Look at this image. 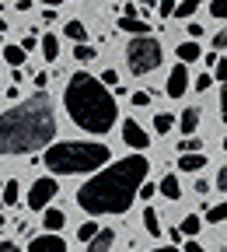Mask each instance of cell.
I'll return each mask as SVG.
<instances>
[{
	"label": "cell",
	"instance_id": "29",
	"mask_svg": "<svg viewBox=\"0 0 227 252\" xmlns=\"http://www.w3.org/2000/svg\"><path fill=\"white\" fill-rule=\"evenodd\" d=\"M210 14L220 18V21H227V0H213V4H210Z\"/></svg>",
	"mask_w": 227,
	"mask_h": 252
},
{
	"label": "cell",
	"instance_id": "5",
	"mask_svg": "<svg viewBox=\"0 0 227 252\" xmlns=\"http://www.w3.org/2000/svg\"><path fill=\"white\" fill-rule=\"evenodd\" d=\"M161 60H165V49H161V42L154 35H137L133 42L126 46V63H129V70H133L137 77H147L161 67Z\"/></svg>",
	"mask_w": 227,
	"mask_h": 252
},
{
	"label": "cell",
	"instance_id": "18",
	"mask_svg": "<svg viewBox=\"0 0 227 252\" xmlns=\"http://www.w3.org/2000/svg\"><path fill=\"white\" fill-rule=\"evenodd\" d=\"M178 228H182V235H185V238H196V235H199V228H203V217L189 214V217H182V224H178Z\"/></svg>",
	"mask_w": 227,
	"mask_h": 252
},
{
	"label": "cell",
	"instance_id": "32",
	"mask_svg": "<svg viewBox=\"0 0 227 252\" xmlns=\"http://www.w3.org/2000/svg\"><path fill=\"white\" fill-rule=\"evenodd\" d=\"M220 119L227 123V81H220Z\"/></svg>",
	"mask_w": 227,
	"mask_h": 252
},
{
	"label": "cell",
	"instance_id": "38",
	"mask_svg": "<svg viewBox=\"0 0 227 252\" xmlns=\"http://www.w3.org/2000/svg\"><path fill=\"white\" fill-rule=\"evenodd\" d=\"M102 81H105L109 88H115V84H119V74H115V70H105V74H102Z\"/></svg>",
	"mask_w": 227,
	"mask_h": 252
},
{
	"label": "cell",
	"instance_id": "15",
	"mask_svg": "<svg viewBox=\"0 0 227 252\" xmlns=\"http://www.w3.org/2000/svg\"><path fill=\"white\" fill-rule=\"evenodd\" d=\"M175 53H178V60H182V63H192V60H199V56H203V49L196 46V39H189V42H182V46H178Z\"/></svg>",
	"mask_w": 227,
	"mask_h": 252
},
{
	"label": "cell",
	"instance_id": "1",
	"mask_svg": "<svg viewBox=\"0 0 227 252\" xmlns=\"http://www.w3.org/2000/svg\"><path fill=\"white\" fill-rule=\"evenodd\" d=\"M150 165L143 154L133 158H119L115 165H102L81 189H77V207L91 217H102V214H126L133 207L140 186L147 179Z\"/></svg>",
	"mask_w": 227,
	"mask_h": 252
},
{
	"label": "cell",
	"instance_id": "41",
	"mask_svg": "<svg viewBox=\"0 0 227 252\" xmlns=\"http://www.w3.org/2000/svg\"><path fill=\"white\" fill-rule=\"evenodd\" d=\"M199 35H203V25L192 21V25H189V39H199Z\"/></svg>",
	"mask_w": 227,
	"mask_h": 252
},
{
	"label": "cell",
	"instance_id": "43",
	"mask_svg": "<svg viewBox=\"0 0 227 252\" xmlns=\"http://www.w3.org/2000/svg\"><path fill=\"white\" fill-rule=\"evenodd\" d=\"M21 46H25L28 53H31V49H35V32H31V35H25V39H21Z\"/></svg>",
	"mask_w": 227,
	"mask_h": 252
},
{
	"label": "cell",
	"instance_id": "51",
	"mask_svg": "<svg viewBox=\"0 0 227 252\" xmlns=\"http://www.w3.org/2000/svg\"><path fill=\"white\" fill-rule=\"evenodd\" d=\"M0 189H4V182H0Z\"/></svg>",
	"mask_w": 227,
	"mask_h": 252
},
{
	"label": "cell",
	"instance_id": "45",
	"mask_svg": "<svg viewBox=\"0 0 227 252\" xmlns=\"http://www.w3.org/2000/svg\"><path fill=\"white\" fill-rule=\"evenodd\" d=\"M0 252H18V245L11 238H4V242H0Z\"/></svg>",
	"mask_w": 227,
	"mask_h": 252
},
{
	"label": "cell",
	"instance_id": "12",
	"mask_svg": "<svg viewBox=\"0 0 227 252\" xmlns=\"http://www.w3.org/2000/svg\"><path fill=\"white\" fill-rule=\"evenodd\" d=\"M42 228H46V231H63V228H67V214L56 210V207H49V210L42 214Z\"/></svg>",
	"mask_w": 227,
	"mask_h": 252
},
{
	"label": "cell",
	"instance_id": "3",
	"mask_svg": "<svg viewBox=\"0 0 227 252\" xmlns=\"http://www.w3.org/2000/svg\"><path fill=\"white\" fill-rule=\"evenodd\" d=\"M63 105H67V116L74 119L77 130L94 133V137L109 133L115 126V119H119V109H115V98H112L109 84L102 77H91V74H74L67 81Z\"/></svg>",
	"mask_w": 227,
	"mask_h": 252
},
{
	"label": "cell",
	"instance_id": "50",
	"mask_svg": "<svg viewBox=\"0 0 227 252\" xmlns=\"http://www.w3.org/2000/svg\"><path fill=\"white\" fill-rule=\"evenodd\" d=\"M224 151H227V137H224Z\"/></svg>",
	"mask_w": 227,
	"mask_h": 252
},
{
	"label": "cell",
	"instance_id": "25",
	"mask_svg": "<svg viewBox=\"0 0 227 252\" xmlns=\"http://www.w3.org/2000/svg\"><path fill=\"white\" fill-rule=\"evenodd\" d=\"M171 126H175V116H171V112H157V116H154V130H157V133H168Z\"/></svg>",
	"mask_w": 227,
	"mask_h": 252
},
{
	"label": "cell",
	"instance_id": "4",
	"mask_svg": "<svg viewBox=\"0 0 227 252\" xmlns=\"http://www.w3.org/2000/svg\"><path fill=\"white\" fill-rule=\"evenodd\" d=\"M112 161V151L98 140H67V144H49L42 151V165L53 175H91L98 172L102 165Z\"/></svg>",
	"mask_w": 227,
	"mask_h": 252
},
{
	"label": "cell",
	"instance_id": "24",
	"mask_svg": "<svg viewBox=\"0 0 227 252\" xmlns=\"http://www.w3.org/2000/svg\"><path fill=\"white\" fill-rule=\"evenodd\" d=\"M94 235H98V220H84V224L77 228V242H84V245H87Z\"/></svg>",
	"mask_w": 227,
	"mask_h": 252
},
{
	"label": "cell",
	"instance_id": "22",
	"mask_svg": "<svg viewBox=\"0 0 227 252\" xmlns=\"http://www.w3.org/2000/svg\"><path fill=\"white\" fill-rule=\"evenodd\" d=\"M143 228H147V235L161 238V224H157V210H154V207H147V210H143Z\"/></svg>",
	"mask_w": 227,
	"mask_h": 252
},
{
	"label": "cell",
	"instance_id": "47",
	"mask_svg": "<svg viewBox=\"0 0 227 252\" xmlns=\"http://www.w3.org/2000/svg\"><path fill=\"white\" fill-rule=\"evenodd\" d=\"M39 4H46V7H59L63 0H39Z\"/></svg>",
	"mask_w": 227,
	"mask_h": 252
},
{
	"label": "cell",
	"instance_id": "35",
	"mask_svg": "<svg viewBox=\"0 0 227 252\" xmlns=\"http://www.w3.org/2000/svg\"><path fill=\"white\" fill-rule=\"evenodd\" d=\"M213 49H227V25L217 32V39H213Z\"/></svg>",
	"mask_w": 227,
	"mask_h": 252
},
{
	"label": "cell",
	"instance_id": "26",
	"mask_svg": "<svg viewBox=\"0 0 227 252\" xmlns=\"http://www.w3.org/2000/svg\"><path fill=\"white\" fill-rule=\"evenodd\" d=\"M199 4L203 0H182V4H175V18H192Z\"/></svg>",
	"mask_w": 227,
	"mask_h": 252
},
{
	"label": "cell",
	"instance_id": "46",
	"mask_svg": "<svg viewBox=\"0 0 227 252\" xmlns=\"http://www.w3.org/2000/svg\"><path fill=\"white\" fill-rule=\"evenodd\" d=\"M196 193H199V196H206V193H210V186H206V179H199V182H196Z\"/></svg>",
	"mask_w": 227,
	"mask_h": 252
},
{
	"label": "cell",
	"instance_id": "27",
	"mask_svg": "<svg viewBox=\"0 0 227 252\" xmlns=\"http://www.w3.org/2000/svg\"><path fill=\"white\" fill-rule=\"evenodd\" d=\"M94 56H98V53H94V46H87V42H77V49H74V60H77V63H91Z\"/></svg>",
	"mask_w": 227,
	"mask_h": 252
},
{
	"label": "cell",
	"instance_id": "11",
	"mask_svg": "<svg viewBox=\"0 0 227 252\" xmlns=\"http://www.w3.org/2000/svg\"><path fill=\"white\" fill-rule=\"evenodd\" d=\"M87 245H91V252H109L115 245V231L112 228H98V235H94Z\"/></svg>",
	"mask_w": 227,
	"mask_h": 252
},
{
	"label": "cell",
	"instance_id": "34",
	"mask_svg": "<svg viewBox=\"0 0 227 252\" xmlns=\"http://www.w3.org/2000/svg\"><path fill=\"white\" fill-rule=\"evenodd\" d=\"M154 193H157V186H150V182L143 179V186H140V193H137V196H140V200H150Z\"/></svg>",
	"mask_w": 227,
	"mask_h": 252
},
{
	"label": "cell",
	"instance_id": "21",
	"mask_svg": "<svg viewBox=\"0 0 227 252\" xmlns=\"http://www.w3.org/2000/svg\"><path fill=\"white\" fill-rule=\"evenodd\" d=\"M39 46H42V56H46V60H56V56H59V39L53 35V32H49V35H42Z\"/></svg>",
	"mask_w": 227,
	"mask_h": 252
},
{
	"label": "cell",
	"instance_id": "40",
	"mask_svg": "<svg viewBox=\"0 0 227 252\" xmlns=\"http://www.w3.org/2000/svg\"><path fill=\"white\" fill-rule=\"evenodd\" d=\"M217 189H220V193H227V168H220V175H217Z\"/></svg>",
	"mask_w": 227,
	"mask_h": 252
},
{
	"label": "cell",
	"instance_id": "30",
	"mask_svg": "<svg viewBox=\"0 0 227 252\" xmlns=\"http://www.w3.org/2000/svg\"><path fill=\"white\" fill-rule=\"evenodd\" d=\"M150 98H154L150 91H133V98H129V102H133L137 109H143V105H150Z\"/></svg>",
	"mask_w": 227,
	"mask_h": 252
},
{
	"label": "cell",
	"instance_id": "17",
	"mask_svg": "<svg viewBox=\"0 0 227 252\" xmlns=\"http://www.w3.org/2000/svg\"><path fill=\"white\" fill-rule=\"evenodd\" d=\"M18 193H21V182H18V179H7L4 189H0V200H4L7 207H14V203H18Z\"/></svg>",
	"mask_w": 227,
	"mask_h": 252
},
{
	"label": "cell",
	"instance_id": "6",
	"mask_svg": "<svg viewBox=\"0 0 227 252\" xmlns=\"http://www.w3.org/2000/svg\"><path fill=\"white\" fill-rule=\"evenodd\" d=\"M59 193V186H56V179L53 175H46V179H35L31 182V189H28V207L31 210H46L49 203H53V196Z\"/></svg>",
	"mask_w": 227,
	"mask_h": 252
},
{
	"label": "cell",
	"instance_id": "2",
	"mask_svg": "<svg viewBox=\"0 0 227 252\" xmlns=\"http://www.w3.org/2000/svg\"><path fill=\"white\" fill-rule=\"evenodd\" d=\"M53 137H56V109L42 88L0 116V154H11V158L35 154V151H46Z\"/></svg>",
	"mask_w": 227,
	"mask_h": 252
},
{
	"label": "cell",
	"instance_id": "33",
	"mask_svg": "<svg viewBox=\"0 0 227 252\" xmlns=\"http://www.w3.org/2000/svg\"><path fill=\"white\" fill-rule=\"evenodd\" d=\"M210 84H213V74H199V77H196V84H192V88H196V91H206Z\"/></svg>",
	"mask_w": 227,
	"mask_h": 252
},
{
	"label": "cell",
	"instance_id": "10",
	"mask_svg": "<svg viewBox=\"0 0 227 252\" xmlns=\"http://www.w3.org/2000/svg\"><path fill=\"white\" fill-rule=\"evenodd\" d=\"M203 165H206V154L203 151H182L178 154V168L182 172H199Z\"/></svg>",
	"mask_w": 227,
	"mask_h": 252
},
{
	"label": "cell",
	"instance_id": "14",
	"mask_svg": "<svg viewBox=\"0 0 227 252\" xmlns=\"http://www.w3.org/2000/svg\"><path fill=\"white\" fill-rule=\"evenodd\" d=\"M119 28H122V32H133V35H143L150 25H147V21H140L137 14H122V18H119Z\"/></svg>",
	"mask_w": 227,
	"mask_h": 252
},
{
	"label": "cell",
	"instance_id": "16",
	"mask_svg": "<svg viewBox=\"0 0 227 252\" xmlns=\"http://www.w3.org/2000/svg\"><path fill=\"white\" fill-rule=\"evenodd\" d=\"M25 56H28L25 46H7L4 49V63H7V67H25Z\"/></svg>",
	"mask_w": 227,
	"mask_h": 252
},
{
	"label": "cell",
	"instance_id": "31",
	"mask_svg": "<svg viewBox=\"0 0 227 252\" xmlns=\"http://www.w3.org/2000/svg\"><path fill=\"white\" fill-rule=\"evenodd\" d=\"M157 14L161 18H171L175 14V0H157Z\"/></svg>",
	"mask_w": 227,
	"mask_h": 252
},
{
	"label": "cell",
	"instance_id": "28",
	"mask_svg": "<svg viewBox=\"0 0 227 252\" xmlns=\"http://www.w3.org/2000/svg\"><path fill=\"white\" fill-rule=\"evenodd\" d=\"M182 151H203V140H199V137H192V133H189V137H185V140L178 144V154H182Z\"/></svg>",
	"mask_w": 227,
	"mask_h": 252
},
{
	"label": "cell",
	"instance_id": "7",
	"mask_svg": "<svg viewBox=\"0 0 227 252\" xmlns=\"http://www.w3.org/2000/svg\"><path fill=\"white\" fill-rule=\"evenodd\" d=\"M165 91H168V98H182V94L189 91V70H185V63L178 60L175 67H171V74H168V84H165Z\"/></svg>",
	"mask_w": 227,
	"mask_h": 252
},
{
	"label": "cell",
	"instance_id": "37",
	"mask_svg": "<svg viewBox=\"0 0 227 252\" xmlns=\"http://www.w3.org/2000/svg\"><path fill=\"white\" fill-rule=\"evenodd\" d=\"M213 81H227V60H217V74Z\"/></svg>",
	"mask_w": 227,
	"mask_h": 252
},
{
	"label": "cell",
	"instance_id": "9",
	"mask_svg": "<svg viewBox=\"0 0 227 252\" xmlns=\"http://www.w3.org/2000/svg\"><path fill=\"white\" fill-rule=\"evenodd\" d=\"M122 140L133 147V151H147V144H150V137H147V130L137 123V119H126L122 123Z\"/></svg>",
	"mask_w": 227,
	"mask_h": 252
},
{
	"label": "cell",
	"instance_id": "42",
	"mask_svg": "<svg viewBox=\"0 0 227 252\" xmlns=\"http://www.w3.org/2000/svg\"><path fill=\"white\" fill-rule=\"evenodd\" d=\"M46 84H49V74L39 70V74H35V88H46Z\"/></svg>",
	"mask_w": 227,
	"mask_h": 252
},
{
	"label": "cell",
	"instance_id": "49",
	"mask_svg": "<svg viewBox=\"0 0 227 252\" xmlns=\"http://www.w3.org/2000/svg\"><path fill=\"white\" fill-rule=\"evenodd\" d=\"M137 4H143V7H150V4H157V0H137Z\"/></svg>",
	"mask_w": 227,
	"mask_h": 252
},
{
	"label": "cell",
	"instance_id": "8",
	"mask_svg": "<svg viewBox=\"0 0 227 252\" xmlns=\"http://www.w3.org/2000/svg\"><path fill=\"white\" fill-rule=\"evenodd\" d=\"M67 242H63L59 231H46V235H31L28 242V252H63Z\"/></svg>",
	"mask_w": 227,
	"mask_h": 252
},
{
	"label": "cell",
	"instance_id": "36",
	"mask_svg": "<svg viewBox=\"0 0 227 252\" xmlns=\"http://www.w3.org/2000/svg\"><path fill=\"white\" fill-rule=\"evenodd\" d=\"M182 252H203V245H199L196 238H185V242H182Z\"/></svg>",
	"mask_w": 227,
	"mask_h": 252
},
{
	"label": "cell",
	"instance_id": "48",
	"mask_svg": "<svg viewBox=\"0 0 227 252\" xmlns=\"http://www.w3.org/2000/svg\"><path fill=\"white\" fill-rule=\"evenodd\" d=\"M7 28H11V25H7V18H0V35H4Z\"/></svg>",
	"mask_w": 227,
	"mask_h": 252
},
{
	"label": "cell",
	"instance_id": "20",
	"mask_svg": "<svg viewBox=\"0 0 227 252\" xmlns=\"http://www.w3.org/2000/svg\"><path fill=\"white\" fill-rule=\"evenodd\" d=\"M63 35L74 39V42H87V28L81 21H67V25H63Z\"/></svg>",
	"mask_w": 227,
	"mask_h": 252
},
{
	"label": "cell",
	"instance_id": "13",
	"mask_svg": "<svg viewBox=\"0 0 227 252\" xmlns=\"http://www.w3.org/2000/svg\"><path fill=\"white\" fill-rule=\"evenodd\" d=\"M157 193L168 196V200H178V196H182V182H178L175 175H165V179H161V186H157Z\"/></svg>",
	"mask_w": 227,
	"mask_h": 252
},
{
	"label": "cell",
	"instance_id": "19",
	"mask_svg": "<svg viewBox=\"0 0 227 252\" xmlns=\"http://www.w3.org/2000/svg\"><path fill=\"white\" fill-rule=\"evenodd\" d=\"M178 126H182V133H196V126H199V109H185L182 119H178Z\"/></svg>",
	"mask_w": 227,
	"mask_h": 252
},
{
	"label": "cell",
	"instance_id": "39",
	"mask_svg": "<svg viewBox=\"0 0 227 252\" xmlns=\"http://www.w3.org/2000/svg\"><path fill=\"white\" fill-rule=\"evenodd\" d=\"M168 238H171V245H182V242H185V235H182V228H171V231H168Z\"/></svg>",
	"mask_w": 227,
	"mask_h": 252
},
{
	"label": "cell",
	"instance_id": "23",
	"mask_svg": "<svg viewBox=\"0 0 227 252\" xmlns=\"http://www.w3.org/2000/svg\"><path fill=\"white\" fill-rule=\"evenodd\" d=\"M224 220H227V200L206 210V224H224Z\"/></svg>",
	"mask_w": 227,
	"mask_h": 252
},
{
	"label": "cell",
	"instance_id": "44",
	"mask_svg": "<svg viewBox=\"0 0 227 252\" xmlns=\"http://www.w3.org/2000/svg\"><path fill=\"white\" fill-rule=\"evenodd\" d=\"M31 4H35V0H18V4H14V7H18L21 14H28V11H31Z\"/></svg>",
	"mask_w": 227,
	"mask_h": 252
}]
</instances>
